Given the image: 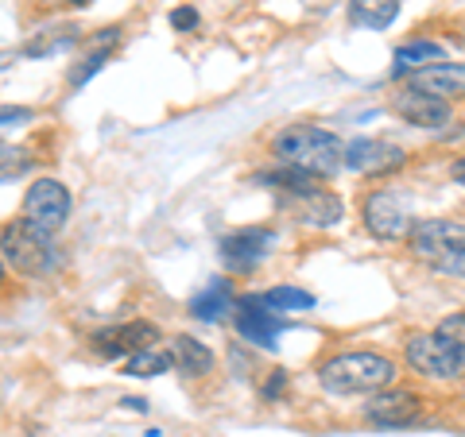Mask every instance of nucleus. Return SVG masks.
I'll list each match as a JSON object with an SVG mask.
<instances>
[{
	"label": "nucleus",
	"instance_id": "f257e3e1",
	"mask_svg": "<svg viewBox=\"0 0 465 437\" xmlns=\"http://www.w3.org/2000/svg\"><path fill=\"white\" fill-rule=\"evenodd\" d=\"M283 167H295L311 179H330L341 170V140L318 124H291L272 143Z\"/></svg>",
	"mask_w": 465,
	"mask_h": 437
},
{
	"label": "nucleus",
	"instance_id": "f03ea898",
	"mask_svg": "<svg viewBox=\"0 0 465 437\" xmlns=\"http://www.w3.org/2000/svg\"><path fill=\"white\" fill-rule=\"evenodd\" d=\"M407 248L430 271L450 275V279H465V225L461 221H446V217L411 221Z\"/></svg>",
	"mask_w": 465,
	"mask_h": 437
},
{
	"label": "nucleus",
	"instance_id": "7ed1b4c3",
	"mask_svg": "<svg viewBox=\"0 0 465 437\" xmlns=\"http://www.w3.org/2000/svg\"><path fill=\"white\" fill-rule=\"evenodd\" d=\"M396 380V364L381 353H341L318 368V384L330 395H372Z\"/></svg>",
	"mask_w": 465,
	"mask_h": 437
},
{
	"label": "nucleus",
	"instance_id": "20e7f679",
	"mask_svg": "<svg viewBox=\"0 0 465 437\" xmlns=\"http://www.w3.org/2000/svg\"><path fill=\"white\" fill-rule=\"evenodd\" d=\"M0 252L27 279H47L63 267V252L51 240V232H39L27 221H8L0 228Z\"/></svg>",
	"mask_w": 465,
	"mask_h": 437
},
{
	"label": "nucleus",
	"instance_id": "39448f33",
	"mask_svg": "<svg viewBox=\"0 0 465 437\" xmlns=\"http://www.w3.org/2000/svg\"><path fill=\"white\" fill-rule=\"evenodd\" d=\"M403 356L411 372L430 375V380H465V348L446 341L442 333H419L403 345Z\"/></svg>",
	"mask_w": 465,
	"mask_h": 437
},
{
	"label": "nucleus",
	"instance_id": "423d86ee",
	"mask_svg": "<svg viewBox=\"0 0 465 437\" xmlns=\"http://www.w3.org/2000/svg\"><path fill=\"white\" fill-rule=\"evenodd\" d=\"M66 217H70V190L58 179H39L32 182V190L24 194V213H20V221H27L32 228L39 232H54L66 225Z\"/></svg>",
	"mask_w": 465,
	"mask_h": 437
},
{
	"label": "nucleus",
	"instance_id": "0eeeda50",
	"mask_svg": "<svg viewBox=\"0 0 465 437\" xmlns=\"http://www.w3.org/2000/svg\"><path fill=\"white\" fill-rule=\"evenodd\" d=\"M403 163H407V151L384 136H357L353 143L341 148V167H349L353 174H388V170H400Z\"/></svg>",
	"mask_w": 465,
	"mask_h": 437
},
{
	"label": "nucleus",
	"instance_id": "6e6552de",
	"mask_svg": "<svg viewBox=\"0 0 465 437\" xmlns=\"http://www.w3.org/2000/svg\"><path fill=\"white\" fill-rule=\"evenodd\" d=\"M232 325H237V333H241L244 341H252L260 348H275L280 333L291 329L287 317L272 314L260 295H244L241 302H232Z\"/></svg>",
	"mask_w": 465,
	"mask_h": 437
},
{
	"label": "nucleus",
	"instance_id": "1a4fd4ad",
	"mask_svg": "<svg viewBox=\"0 0 465 437\" xmlns=\"http://www.w3.org/2000/svg\"><path fill=\"white\" fill-rule=\"evenodd\" d=\"M423 414V399L407 387H384V391H372L369 403H365V418L372 426H384V430H396V426H411V422Z\"/></svg>",
	"mask_w": 465,
	"mask_h": 437
},
{
	"label": "nucleus",
	"instance_id": "9d476101",
	"mask_svg": "<svg viewBox=\"0 0 465 437\" xmlns=\"http://www.w3.org/2000/svg\"><path fill=\"white\" fill-rule=\"evenodd\" d=\"M159 337H163V333H159L155 322L136 317V322L94 333V348H97V356H105V360H121V356H133V353H143V348L159 345Z\"/></svg>",
	"mask_w": 465,
	"mask_h": 437
},
{
	"label": "nucleus",
	"instance_id": "9b49d317",
	"mask_svg": "<svg viewBox=\"0 0 465 437\" xmlns=\"http://www.w3.org/2000/svg\"><path fill=\"white\" fill-rule=\"evenodd\" d=\"M361 217H365V228L372 232L376 240H400L407 237V228H411V217H407V206L391 194V190H376L365 198V209H361Z\"/></svg>",
	"mask_w": 465,
	"mask_h": 437
},
{
	"label": "nucleus",
	"instance_id": "f8f14e48",
	"mask_svg": "<svg viewBox=\"0 0 465 437\" xmlns=\"http://www.w3.org/2000/svg\"><path fill=\"white\" fill-rule=\"evenodd\" d=\"M407 90L411 93H423L434 101H458L465 97V63H430V66H419L415 74H407Z\"/></svg>",
	"mask_w": 465,
	"mask_h": 437
},
{
	"label": "nucleus",
	"instance_id": "ddd939ff",
	"mask_svg": "<svg viewBox=\"0 0 465 437\" xmlns=\"http://www.w3.org/2000/svg\"><path fill=\"white\" fill-rule=\"evenodd\" d=\"M272 244H275L272 228H237L222 240V259L229 271H252L268 259Z\"/></svg>",
	"mask_w": 465,
	"mask_h": 437
},
{
	"label": "nucleus",
	"instance_id": "4468645a",
	"mask_svg": "<svg viewBox=\"0 0 465 437\" xmlns=\"http://www.w3.org/2000/svg\"><path fill=\"white\" fill-rule=\"evenodd\" d=\"M391 112L407 121L411 128H446L454 109L446 101H434V97H423V93H411V90H400L391 97Z\"/></svg>",
	"mask_w": 465,
	"mask_h": 437
},
{
	"label": "nucleus",
	"instance_id": "2eb2a0df",
	"mask_svg": "<svg viewBox=\"0 0 465 437\" xmlns=\"http://www.w3.org/2000/svg\"><path fill=\"white\" fill-rule=\"evenodd\" d=\"M287 201L295 206V213H299L307 225L330 228V225H338V221H341V198H338V194H330V190H322L318 182L307 186V190H299V194H291Z\"/></svg>",
	"mask_w": 465,
	"mask_h": 437
},
{
	"label": "nucleus",
	"instance_id": "dca6fc26",
	"mask_svg": "<svg viewBox=\"0 0 465 437\" xmlns=\"http://www.w3.org/2000/svg\"><path fill=\"white\" fill-rule=\"evenodd\" d=\"M167 356H171V368L186 375V380H202V375H210V368H213V353L198 337H186V333H179V337L171 341Z\"/></svg>",
	"mask_w": 465,
	"mask_h": 437
},
{
	"label": "nucleus",
	"instance_id": "f3484780",
	"mask_svg": "<svg viewBox=\"0 0 465 437\" xmlns=\"http://www.w3.org/2000/svg\"><path fill=\"white\" fill-rule=\"evenodd\" d=\"M400 16V0H349V20L369 32H384Z\"/></svg>",
	"mask_w": 465,
	"mask_h": 437
},
{
	"label": "nucleus",
	"instance_id": "a211bd4d",
	"mask_svg": "<svg viewBox=\"0 0 465 437\" xmlns=\"http://www.w3.org/2000/svg\"><path fill=\"white\" fill-rule=\"evenodd\" d=\"M191 314L198 322H222L225 314H232V286L225 279H210V286L191 302Z\"/></svg>",
	"mask_w": 465,
	"mask_h": 437
},
{
	"label": "nucleus",
	"instance_id": "6ab92c4d",
	"mask_svg": "<svg viewBox=\"0 0 465 437\" xmlns=\"http://www.w3.org/2000/svg\"><path fill=\"white\" fill-rule=\"evenodd\" d=\"M442 43H430V39H415V43H403L396 51V66H391V78H407L415 74L419 66L427 63H442Z\"/></svg>",
	"mask_w": 465,
	"mask_h": 437
},
{
	"label": "nucleus",
	"instance_id": "aec40b11",
	"mask_svg": "<svg viewBox=\"0 0 465 437\" xmlns=\"http://www.w3.org/2000/svg\"><path fill=\"white\" fill-rule=\"evenodd\" d=\"M171 368V356H167V348H143V353H133L124 364V375H143V380H152V375H163Z\"/></svg>",
	"mask_w": 465,
	"mask_h": 437
},
{
	"label": "nucleus",
	"instance_id": "412c9836",
	"mask_svg": "<svg viewBox=\"0 0 465 437\" xmlns=\"http://www.w3.org/2000/svg\"><path fill=\"white\" fill-rule=\"evenodd\" d=\"M78 43V32L74 27H54V32H43L39 39H32L24 47L27 58H43V54H54V51H63V47H74Z\"/></svg>",
	"mask_w": 465,
	"mask_h": 437
},
{
	"label": "nucleus",
	"instance_id": "4be33fe9",
	"mask_svg": "<svg viewBox=\"0 0 465 437\" xmlns=\"http://www.w3.org/2000/svg\"><path fill=\"white\" fill-rule=\"evenodd\" d=\"M32 151L27 148H16V143H0V182H12L20 174L32 170Z\"/></svg>",
	"mask_w": 465,
	"mask_h": 437
},
{
	"label": "nucleus",
	"instance_id": "5701e85b",
	"mask_svg": "<svg viewBox=\"0 0 465 437\" xmlns=\"http://www.w3.org/2000/svg\"><path fill=\"white\" fill-rule=\"evenodd\" d=\"M260 298H264L268 310H311L314 306V295H307V290H299V286H275Z\"/></svg>",
	"mask_w": 465,
	"mask_h": 437
},
{
	"label": "nucleus",
	"instance_id": "b1692460",
	"mask_svg": "<svg viewBox=\"0 0 465 437\" xmlns=\"http://www.w3.org/2000/svg\"><path fill=\"white\" fill-rule=\"evenodd\" d=\"M109 51H113V47H90V54H85L82 63H78L74 70H70V85H85V82H90V78L97 74V70L109 63Z\"/></svg>",
	"mask_w": 465,
	"mask_h": 437
},
{
	"label": "nucleus",
	"instance_id": "393cba45",
	"mask_svg": "<svg viewBox=\"0 0 465 437\" xmlns=\"http://www.w3.org/2000/svg\"><path fill=\"white\" fill-rule=\"evenodd\" d=\"M434 333H442L446 341H454L458 348H465V310H461V314H450V317H442L439 329H434Z\"/></svg>",
	"mask_w": 465,
	"mask_h": 437
},
{
	"label": "nucleus",
	"instance_id": "a878e982",
	"mask_svg": "<svg viewBox=\"0 0 465 437\" xmlns=\"http://www.w3.org/2000/svg\"><path fill=\"white\" fill-rule=\"evenodd\" d=\"M32 121H35V109H0V132L20 128V124H32Z\"/></svg>",
	"mask_w": 465,
	"mask_h": 437
},
{
	"label": "nucleus",
	"instance_id": "bb28decb",
	"mask_svg": "<svg viewBox=\"0 0 465 437\" xmlns=\"http://www.w3.org/2000/svg\"><path fill=\"white\" fill-rule=\"evenodd\" d=\"M171 27L174 32H191V27H198V12L194 8H174L171 12Z\"/></svg>",
	"mask_w": 465,
	"mask_h": 437
},
{
	"label": "nucleus",
	"instance_id": "cd10ccee",
	"mask_svg": "<svg viewBox=\"0 0 465 437\" xmlns=\"http://www.w3.org/2000/svg\"><path fill=\"white\" fill-rule=\"evenodd\" d=\"M287 387V372H272V380L264 384V399H280Z\"/></svg>",
	"mask_w": 465,
	"mask_h": 437
},
{
	"label": "nucleus",
	"instance_id": "c85d7f7f",
	"mask_svg": "<svg viewBox=\"0 0 465 437\" xmlns=\"http://www.w3.org/2000/svg\"><path fill=\"white\" fill-rule=\"evenodd\" d=\"M450 179H454L458 186H465V155L458 159V163H454V167H450Z\"/></svg>",
	"mask_w": 465,
	"mask_h": 437
},
{
	"label": "nucleus",
	"instance_id": "c756f323",
	"mask_svg": "<svg viewBox=\"0 0 465 437\" xmlns=\"http://www.w3.org/2000/svg\"><path fill=\"white\" fill-rule=\"evenodd\" d=\"M124 406H128V411H140V414L148 411V403H143V399H124Z\"/></svg>",
	"mask_w": 465,
	"mask_h": 437
},
{
	"label": "nucleus",
	"instance_id": "7c9ffc66",
	"mask_svg": "<svg viewBox=\"0 0 465 437\" xmlns=\"http://www.w3.org/2000/svg\"><path fill=\"white\" fill-rule=\"evenodd\" d=\"M0 283H5V264H0Z\"/></svg>",
	"mask_w": 465,
	"mask_h": 437
},
{
	"label": "nucleus",
	"instance_id": "2f4dec72",
	"mask_svg": "<svg viewBox=\"0 0 465 437\" xmlns=\"http://www.w3.org/2000/svg\"><path fill=\"white\" fill-rule=\"evenodd\" d=\"M461 32H465V24H461Z\"/></svg>",
	"mask_w": 465,
	"mask_h": 437
}]
</instances>
